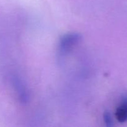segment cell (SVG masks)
<instances>
[{"instance_id":"2","label":"cell","mask_w":127,"mask_h":127,"mask_svg":"<svg viewBox=\"0 0 127 127\" xmlns=\"http://www.w3.org/2000/svg\"><path fill=\"white\" fill-rule=\"evenodd\" d=\"M104 120H105V123H106L107 126L108 127H111L113 125V122L112 120V117L110 114H109V112H106L104 114Z\"/></svg>"},{"instance_id":"1","label":"cell","mask_w":127,"mask_h":127,"mask_svg":"<svg viewBox=\"0 0 127 127\" xmlns=\"http://www.w3.org/2000/svg\"><path fill=\"white\" fill-rule=\"evenodd\" d=\"M115 117L119 122L124 123L127 121V96L124 97L121 104L117 109Z\"/></svg>"}]
</instances>
